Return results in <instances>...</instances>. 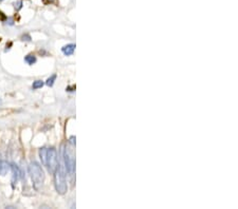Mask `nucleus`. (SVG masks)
<instances>
[{"label":"nucleus","instance_id":"obj_5","mask_svg":"<svg viewBox=\"0 0 238 209\" xmlns=\"http://www.w3.org/2000/svg\"><path fill=\"white\" fill-rule=\"evenodd\" d=\"M11 166L8 164V162L5 161H0V175H5L10 171Z\"/></svg>","mask_w":238,"mask_h":209},{"label":"nucleus","instance_id":"obj_8","mask_svg":"<svg viewBox=\"0 0 238 209\" xmlns=\"http://www.w3.org/2000/svg\"><path fill=\"white\" fill-rule=\"evenodd\" d=\"M25 61L29 65H33L36 62V57L34 55H27L25 57Z\"/></svg>","mask_w":238,"mask_h":209},{"label":"nucleus","instance_id":"obj_11","mask_svg":"<svg viewBox=\"0 0 238 209\" xmlns=\"http://www.w3.org/2000/svg\"><path fill=\"white\" fill-rule=\"evenodd\" d=\"M21 6H22V2L21 1H18V2H16L15 3V9L17 11H19L21 9Z\"/></svg>","mask_w":238,"mask_h":209},{"label":"nucleus","instance_id":"obj_13","mask_svg":"<svg viewBox=\"0 0 238 209\" xmlns=\"http://www.w3.org/2000/svg\"><path fill=\"white\" fill-rule=\"evenodd\" d=\"M22 40H27V41H30L31 40V37L29 35H23L22 36Z\"/></svg>","mask_w":238,"mask_h":209},{"label":"nucleus","instance_id":"obj_10","mask_svg":"<svg viewBox=\"0 0 238 209\" xmlns=\"http://www.w3.org/2000/svg\"><path fill=\"white\" fill-rule=\"evenodd\" d=\"M43 86V80H36V81H34L33 83V89H39V88H41V87Z\"/></svg>","mask_w":238,"mask_h":209},{"label":"nucleus","instance_id":"obj_2","mask_svg":"<svg viewBox=\"0 0 238 209\" xmlns=\"http://www.w3.org/2000/svg\"><path fill=\"white\" fill-rule=\"evenodd\" d=\"M67 170L65 168V165L58 162V165L54 171V183H55L56 191L59 194H65L67 192V180H66Z\"/></svg>","mask_w":238,"mask_h":209},{"label":"nucleus","instance_id":"obj_6","mask_svg":"<svg viewBox=\"0 0 238 209\" xmlns=\"http://www.w3.org/2000/svg\"><path fill=\"white\" fill-rule=\"evenodd\" d=\"M11 169H12V172H13V182L15 183V182H17L18 180H19V177L21 176V172H20V170H19V168H18L17 166H15V165H12Z\"/></svg>","mask_w":238,"mask_h":209},{"label":"nucleus","instance_id":"obj_1","mask_svg":"<svg viewBox=\"0 0 238 209\" xmlns=\"http://www.w3.org/2000/svg\"><path fill=\"white\" fill-rule=\"evenodd\" d=\"M41 163L46 166L51 173H54L56 167L58 165V157L57 152L54 148H41L39 150Z\"/></svg>","mask_w":238,"mask_h":209},{"label":"nucleus","instance_id":"obj_12","mask_svg":"<svg viewBox=\"0 0 238 209\" xmlns=\"http://www.w3.org/2000/svg\"><path fill=\"white\" fill-rule=\"evenodd\" d=\"M5 19H6V16H5L4 14H3V13L0 11V20L3 21V20H5Z\"/></svg>","mask_w":238,"mask_h":209},{"label":"nucleus","instance_id":"obj_9","mask_svg":"<svg viewBox=\"0 0 238 209\" xmlns=\"http://www.w3.org/2000/svg\"><path fill=\"white\" fill-rule=\"evenodd\" d=\"M56 79V74H53V75L51 76V77H49L48 79H47V86L49 87H52L54 85V81H55Z\"/></svg>","mask_w":238,"mask_h":209},{"label":"nucleus","instance_id":"obj_3","mask_svg":"<svg viewBox=\"0 0 238 209\" xmlns=\"http://www.w3.org/2000/svg\"><path fill=\"white\" fill-rule=\"evenodd\" d=\"M29 173H30L31 179L33 182L34 188L36 190H39L43 187V182H45V173H43V170L40 167V165L36 162L31 163L30 166H29Z\"/></svg>","mask_w":238,"mask_h":209},{"label":"nucleus","instance_id":"obj_7","mask_svg":"<svg viewBox=\"0 0 238 209\" xmlns=\"http://www.w3.org/2000/svg\"><path fill=\"white\" fill-rule=\"evenodd\" d=\"M74 50H75V45H65V47H63V49H61V51H63V53L65 54V55L69 56V55H72V54L74 53Z\"/></svg>","mask_w":238,"mask_h":209},{"label":"nucleus","instance_id":"obj_4","mask_svg":"<svg viewBox=\"0 0 238 209\" xmlns=\"http://www.w3.org/2000/svg\"><path fill=\"white\" fill-rule=\"evenodd\" d=\"M63 152V159L65 163V168L69 172L70 175H73L75 171V154L71 146H66L61 150Z\"/></svg>","mask_w":238,"mask_h":209}]
</instances>
